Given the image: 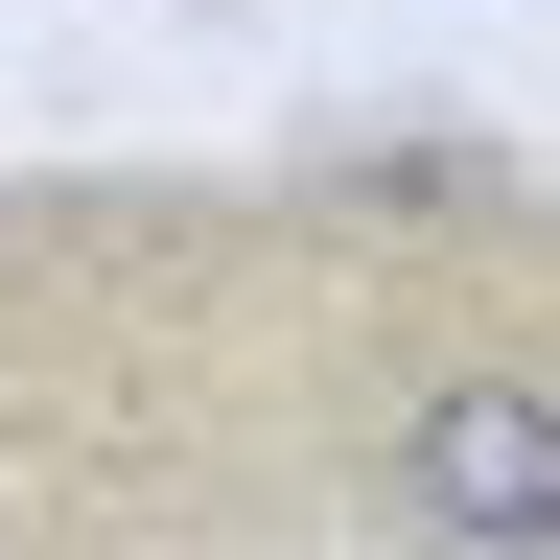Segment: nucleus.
<instances>
[{"label": "nucleus", "instance_id": "f257e3e1", "mask_svg": "<svg viewBox=\"0 0 560 560\" xmlns=\"http://www.w3.org/2000/svg\"><path fill=\"white\" fill-rule=\"evenodd\" d=\"M350 514L397 560H560V350H420L350 444Z\"/></svg>", "mask_w": 560, "mask_h": 560}]
</instances>
